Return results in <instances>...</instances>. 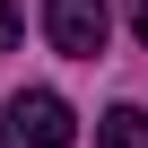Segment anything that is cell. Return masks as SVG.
<instances>
[{
	"label": "cell",
	"mask_w": 148,
	"mask_h": 148,
	"mask_svg": "<svg viewBox=\"0 0 148 148\" xmlns=\"http://www.w3.org/2000/svg\"><path fill=\"white\" fill-rule=\"evenodd\" d=\"M79 139V122H70V105L52 87H18L9 113H0V148H70Z\"/></svg>",
	"instance_id": "cell-1"
},
{
	"label": "cell",
	"mask_w": 148,
	"mask_h": 148,
	"mask_svg": "<svg viewBox=\"0 0 148 148\" xmlns=\"http://www.w3.org/2000/svg\"><path fill=\"white\" fill-rule=\"evenodd\" d=\"M105 26H113L105 0H44V35H52V52H70V61H96V52H105Z\"/></svg>",
	"instance_id": "cell-2"
},
{
	"label": "cell",
	"mask_w": 148,
	"mask_h": 148,
	"mask_svg": "<svg viewBox=\"0 0 148 148\" xmlns=\"http://www.w3.org/2000/svg\"><path fill=\"white\" fill-rule=\"evenodd\" d=\"M96 148H148V113H139V105H113V113L96 122Z\"/></svg>",
	"instance_id": "cell-3"
},
{
	"label": "cell",
	"mask_w": 148,
	"mask_h": 148,
	"mask_svg": "<svg viewBox=\"0 0 148 148\" xmlns=\"http://www.w3.org/2000/svg\"><path fill=\"white\" fill-rule=\"evenodd\" d=\"M18 44V0H0V52Z\"/></svg>",
	"instance_id": "cell-4"
},
{
	"label": "cell",
	"mask_w": 148,
	"mask_h": 148,
	"mask_svg": "<svg viewBox=\"0 0 148 148\" xmlns=\"http://www.w3.org/2000/svg\"><path fill=\"white\" fill-rule=\"evenodd\" d=\"M131 35H139V44H148V0H131Z\"/></svg>",
	"instance_id": "cell-5"
}]
</instances>
